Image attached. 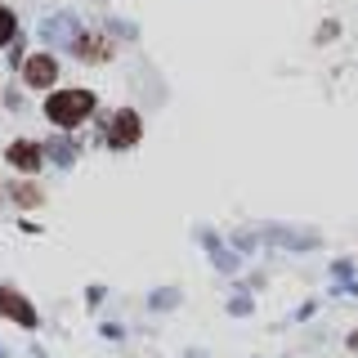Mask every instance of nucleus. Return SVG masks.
<instances>
[{"label":"nucleus","instance_id":"obj_1","mask_svg":"<svg viewBox=\"0 0 358 358\" xmlns=\"http://www.w3.org/2000/svg\"><path fill=\"white\" fill-rule=\"evenodd\" d=\"M90 112H94V94H90V90H59V94H50V103H45V117L63 130L81 126Z\"/></svg>","mask_w":358,"mask_h":358},{"label":"nucleus","instance_id":"obj_2","mask_svg":"<svg viewBox=\"0 0 358 358\" xmlns=\"http://www.w3.org/2000/svg\"><path fill=\"white\" fill-rule=\"evenodd\" d=\"M139 134H143V126H139V117H134L130 108H121L117 117H112V130H108L112 148H134V143H139Z\"/></svg>","mask_w":358,"mask_h":358},{"label":"nucleus","instance_id":"obj_3","mask_svg":"<svg viewBox=\"0 0 358 358\" xmlns=\"http://www.w3.org/2000/svg\"><path fill=\"white\" fill-rule=\"evenodd\" d=\"M22 76H27V85H31V90H45V85L59 81V63H54L50 54H31V59L22 63Z\"/></svg>","mask_w":358,"mask_h":358},{"label":"nucleus","instance_id":"obj_4","mask_svg":"<svg viewBox=\"0 0 358 358\" xmlns=\"http://www.w3.org/2000/svg\"><path fill=\"white\" fill-rule=\"evenodd\" d=\"M9 166H18V171H41V162H45V148L41 143H31V139H18V143H9Z\"/></svg>","mask_w":358,"mask_h":358},{"label":"nucleus","instance_id":"obj_5","mask_svg":"<svg viewBox=\"0 0 358 358\" xmlns=\"http://www.w3.org/2000/svg\"><path fill=\"white\" fill-rule=\"evenodd\" d=\"M0 313H9V318H18L22 327H36V309H31L27 300L18 296V291H9V287H0Z\"/></svg>","mask_w":358,"mask_h":358},{"label":"nucleus","instance_id":"obj_6","mask_svg":"<svg viewBox=\"0 0 358 358\" xmlns=\"http://www.w3.org/2000/svg\"><path fill=\"white\" fill-rule=\"evenodd\" d=\"M14 27H18L14 14H9V9L0 5V45H9V41H14Z\"/></svg>","mask_w":358,"mask_h":358},{"label":"nucleus","instance_id":"obj_7","mask_svg":"<svg viewBox=\"0 0 358 358\" xmlns=\"http://www.w3.org/2000/svg\"><path fill=\"white\" fill-rule=\"evenodd\" d=\"M14 197L22 201V206H36V201H41V193H36L31 184H18V188H14Z\"/></svg>","mask_w":358,"mask_h":358},{"label":"nucleus","instance_id":"obj_8","mask_svg":"<svg viewBox=\"0 0 358 358\" xmlns=\"http://www.w3.org/2000/svg\"><path fill=\"white\" fill-rule=\"evenodd\" d=\"M350 345H354V350H358V331H354V336H350Z\"/></svg>","mask_w":358,"mask_h":358}]
</instances>
